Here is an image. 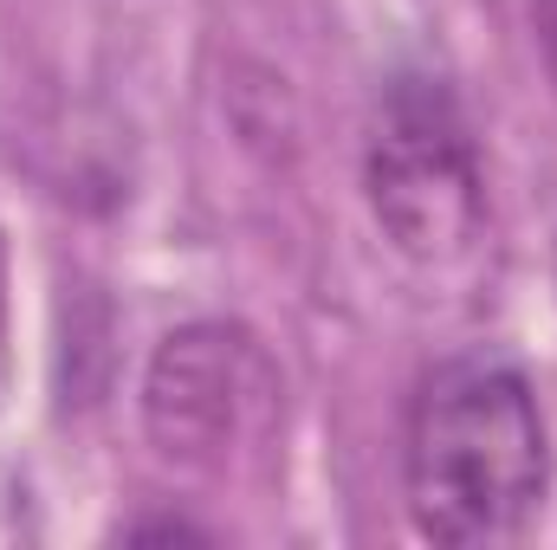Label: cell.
Wrapping results in <instances>:
<instances>
[{
    "label": "cell",
    "instance_id": "obj_1",
    "mask_svg": "<svg viewBox=\"0 0 557 550\" xmlns=\"http://www.w3.org/2000/svg\"><path fill=\"white\" fill-rule=\"evenodd\" d=\"M552 492V434L519 363L467 350L416 383L403 434V505L428 545L519 538Z\"/></svg>",
    "mask_w": 557,
    "mask_h": 550
},
{
    "label": "cell",
    "instance_id": "obj_2",
    "mask_svg": "<svg viewBox=\"0 0 557 550\" xmlns=\"http://www.w3.org/2000/svg\"><path fill=\"white\" fill-rule=\"evenodd\" d=\"M363 201L416 266H454L486 221V175L467 111L441 72H396L363 142Z\"/></svg>",
    "mask_w": 557,
    "mask_h": 550
},
{
    "label": "cell",
    "instance_id": "obj_3",
    "mask_svg": "<svg viewBox=\"0 0 557 550\" xmlns=\"http://www.w3.org/2000/svg\"><path fill=\"white\" fill-rule=\"evenodd\" d=\"M278 363L247 324L195 317L175 324L143 363V434L169 466L227 473L278 421Z\"/></svg>",
    "mask_w": 557,
    "mask_h": 550
},
{
    "label": "cell",
    "instance_id": "obj_4",
    "mask_svg": "<svg viewBox=\"0 0 557 550\" xmlns=\"http://www.w3.org/2000/svg\"><path fill=\"white\" fill-rule=\"evenodd\" d=\"M117 538H124V545H175V538H208V532L188 525V518H169V512H162V518H137V525H124Z\"/></svg>",
    "mask_w": 557,
    "mask_h": 550
},
{
    "label": "cell",
    "instance_id": "obj_5",
    "mask_svg": "<svg viewBox=\"0 0 557 550\" xmlns=\"http://www.w3.org/2000/svg\"><path fill=\"white\" fill-rule=\"evenodd\" d=\"M13 396V298H7V234H0V409Z\"/></svg>",
    "mask_w": 557,
    "mask_h": 550
},
{
    "label": "cell",
    "instance_id": "obj_6",
    "mask_svg": "<svg viewBox=\"0 0 557 550\" xmlns=\"http://www.w3.org/2000/svg\"><path fill=\"white\" fill-rule=\"evenodd\" d=\"M532 26H539V52H545V78L557 98V0H532Z\"/></svg>",
    "mask_w": 557,
    "mask_h": 550
}]
</instances>
